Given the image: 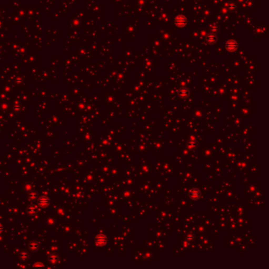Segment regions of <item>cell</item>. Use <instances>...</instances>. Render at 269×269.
<instances>
[{"mask_svg": "<svg viewBox=\"0 0 269 269\" xmlns=\"http://www.w3.org/2000/svg\"><path fill=\"white\" fill-rule=\"evenodd\" d=\"M238 43L235 40H229L226 43V48L230 52L235 51L238 49Z\"/></svg>", "mask_w": 269, "mask_h": 269, "instance_id": "obj_1", "label": "cell"}, {"mask_svg": "<svg viewBox=\"0 0 269 269\" xmlns=\"http://www.w3.org/2000/svg\"><path fill=\"white\" fill-rule=\"evenodd\" d=\"M175 22L178 27H184L187 23V19L183 15H179L175 18Z\"/></svg>", "mask_w": 269, "mask_h": 269, "instance_id": "obj_2", "label": "cell"}, {"mask_svg": "<svg viewBox=\"0 0 269 269\" xmlns=\"http://www.w3.org/2000/svg\"><path fill=\"white\" fill-rule=\"evenodd\" d=\"M207 40L210 43H214L216 40V37L214 33H210L207 36Z\"/></svg>", "mask_w": 269, "mask_h": 269, "instance_id": "obj_3", "label": "cell"}, {"mask_svg": "<svg viewBox=\"0 0 269 269\" xmlns=\"http://www.w3.org/2000/svg\"><path fill=\"white\" fill-rule=\"evenodd\" d=\"M96 242H97L98 245L103 246L106 243V238L104 236H99L96 238Z\"/></svg>", "mask_w": 269, "mask_h": 269, "instance_id": "obj_4", "label": "cell"}, {"mask_svg": "<svg viewBox=\"0 0 269 269\" xmlns=\"http://www.w3.org/2000/svg\"><path fill=\"white\" fill-rule=\"evenodd\" d=\"M190 195H191V197H192L193 199H197V198H198V197H199V195H200V193H199V191H198L197 190L194 189V190H193L191 191Z\"/></svg>", "mask_w": 269, "mask_h": 269, "instance_id": "obj_5", "label": "cell"}, {"mask_svg": "<svg viewBox=\"0 0 269 269\" xmlns=\"http://www.w3.org/2000/svg\"><path fill=\"white\" fill-rule=\"evenodd\" d=\"M188 94H189V92L186 88H182L179 91V95L182 97H186L188 96Z\"/></svg>", "mask_w": 269, "mask_h": 269, "instance_id": "obj_6", "label": "cell"}, {"mask_svg": "<svg viewBox=\"0 0 269 269\" xmlns=\"http://www.w3.org/2000/svg\"><path fill=\"white\" fill-rule=\"evenodd\" d=\"M235 8V4H234L233 2L230 3V9H234Z\"/></svg>", "mask_w": 269, "mask_h": 269, "instance_id": "obj_7", "label": "cell"}]
</instances>
